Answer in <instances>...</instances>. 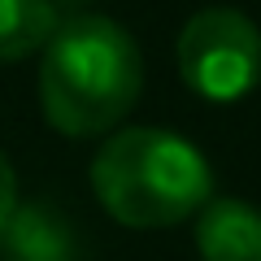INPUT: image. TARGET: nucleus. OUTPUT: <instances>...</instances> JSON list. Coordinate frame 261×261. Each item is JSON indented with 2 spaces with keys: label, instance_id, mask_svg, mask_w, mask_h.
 I'll return each mask as SVG.
<instances>
[{
  "label": "nucleus",
  "instance_id": "nucleus-3",
  "mask_svg": "<svg viewBox=\"0 0 261 261\" xmlns=\"http://www.w3.org/2000/svg\"><path fill=\"white\" fill-rule=\"evenodd\" d=\"M178 74L200 100H244L261 83L257 22L240 9H200L178 31Z\"/></svg>",
  "mask_w": 261,
  "mask_h": 261
},
{
  "label": "nucleus",
  "instance_id": "nucleus-8",
  "mask_svg": "<svg viewBox=\"0 0 261 261\" xmlns=\"http://www.w3.org/2000/svg\"><path fill=\"white\" fill-rule=\"evenodd\" d=\"M65 5H74V0H65Z\"/></svg>",
  "mask_w": 261,
  "mask_h": 261
},
{
  "label": "nucleus",
  "instance_id": "nucleus-6",
  "mask_svg": "<svg viewBox=\"0 0 261 261\" xmlns=\"http://www.w3.org/2000/svg\"><path fill=\"white\" fill-rule=\"evenodd\" d=\"M53 0H0V61H22V57L48 48L57 35Z\"/></svg>",
  "mask_w": 261,
  "mask_h": 261
},
{
  "label": "nucleus",
  "instance_id": "nucleus-2",
  "mask_svg": "<svg viewBox=\"0 0 261 261\" xmlns=\"http://www.w3.org/2000/svg\"><path fill=\"white\" fill-rule=\"evenodd\" d=\"M92 192L126 226H178L214 200V170L192 140L161 126H130L100 144Z\"/></svg>",
  "mask_w": 261,
  "mask_h": 261
},
{
  "label": "nucleus",
  "instance_id": "nucleus-4",
  "mask_svg": "<svg viewBox=\"0 0 261 261\" xmlns=\"http://www.w3.org/2000/svg\"><path fill=\"white\" fill-rule=\"evenodd\" d=\"M0 257L5 261H79V235L53 205L31 200L18 205L9 226L0 231Z\"/></svg>",
  "mask_w": 261,
  "mask_h": 261
},
{
  "label": "nucleus",
  "instance_id": "nucleus-1",
  "mask_svg": "<svg viewBox=\"0 0 261 261\" xmlns=\"http://www.w3.org/2000/svg\"><path fill=\"white\" fill-rule=\"evenodd\" d=\"M144 61L126 27L113 18H70L57 27L39 65V109L48 126L87 140L113 130L140 100Z\"/></svg>",
  "mask_w": 261,
  "mask_h": 261
},
{
  "label": "nucleus",
  "instance_id": "nucleus-5",
  "mask_svg": "<svg viewBox=\"0 0 261 261\" xmlns=\"http://www.w3.org/2000/svg\"><path fill=\"white\" fill-rule=\"evenodd\" d=\"M200 261H261V209L235 196H218L196 222Z\"/></svg>",
  "mask_w": 261,
  "mask_h": 261
},
{
  "label": "nucleus",
  "instance_id": "nucleus-7",
  "mask_svg": "<svg viewBox=\"0 0 261 261\" xmlns=\"http://www.w3.org/2000/svg\"><path fill=\"white\" fill-rule=\"evenodd\" d=\"M22 200H18V174H13V166H9V157L0 152V231L9 226V218H13V209H18Z\"/></svg>",
  "mask_w": 261,
  "mask_h": 261
}]
</instances>
